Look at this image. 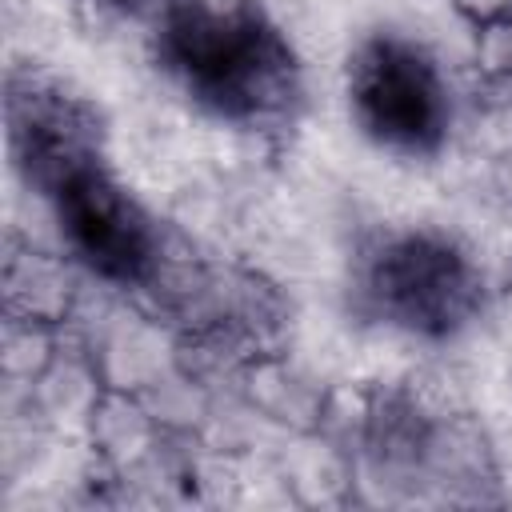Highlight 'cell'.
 <instances>
[{
  "label": "cell",
  "mask_w": 512,
  "mask_h": 512,
  "mask_svg": "<svg viewBox=\"0 0 512 512\" xmlns=\"http://www.w3.org/2000/svg\"><path fill=\"white\" fill-rule=\"evenodd\" d=\"M152 52L196 108L236 128H280L304 96L300 60L260 0H156Z\"/></svg>",
  "instance_id": "obj_1"
},
{
  "label": "cell",
  "mask_w": 512,
  "mask_h": 512,
  "mask_svg": "<svg viewBox=\"0 0 512 512\" xmlns=\"http://www.w3.org/2000/svg\"><path fill=\"white\" fill-rule=\"evenodd\" d=\"M484 268L472 248L436 224H392L352 256L356 308L412 340H452L484 312Z\"/></svg>",
  "instance_id": "obj_2"
},
{
  "label": "cell",
  "mask_w": 512,
  "mask_h": 512,
  "mask_svg": "<svg viewBox=\"0 0 512 512\" xmlns=\"http://www.w3.org/2000/svg\"><path fill=\"white\" fill-rule=\"evenodd\" d=\"M348 116L376 148L428 160L448 144L452 92L440 60L408 32L376 28L360 36L344 64Z\"/></svg>",
  "instance_id": "obj_3"
},
{
  "label": "cell",
  "mask_w": 512,
  "mask_h": 512,
  "mask_svg": "<svg viewBox=\"0 0 512 512\" xmlns=\"http://www.w3.org/2000/svg\"><path fill=\"white\" fill-rule=\"evenodd\" d=\"M8 156L16 176L52 200L72 176L108 164V132L100 108L68 80L20 64L8 72Z\"/></svg>",
  "instance_id": "obj_4"
},
{
  "label": "cell",
  "mask_w": 512,
  "mask_h": 512,
  "mask_svg": "<svg viewBox=\"0 0 512 512\" xmlns=\"http://www.w3.org/2000/svg\"><path fill=\"white\" fill-rule=\"evenodd\" d=\"M48 208L60 228L64 252L88 276L112 288L140 292L168 256V240L156 216L132 196V188L108 164L72 176L48 200Z\"/></svg>",
  "instance_id": "obj_5"
},
{
  "label": "cell",
  "mask_w": 512,
  "mask_h": 512,
  "mask_svg": "<svg viewBox=\"0 0 512 512\" xmlns=\"http://www.w3.org/2000/svg\"><path fill=\"white\" fill-rule=\"evenodd\" d=\"M68 252H48L32 240L8 236L4 264H0V296L4 320L36 324V328H64L80 300V276Z\"/></svg>",
  "instance_id": "obj_6"
},
{
  "label": "cell",
  "mask_w": 512,
  "mask_h": 512,
  "mask_svg": "<svg viewBox=\"0 0 512 512\" xmlns=\"http://www.w3.org/2000/svg\"><path fill=\"white\" fill-rule=\"evenodd\" d=\"M240 388V396L264 412V420L284 424L300 436H316L328 412V392L320 384H312L304 372H296L284 356V348L272 352H256L232 380Z\"/></svg>",
  "instance_id": "obj_7"
},
{
  "label": "cell",
  "mask_w": 512,
  "mask_h": 512,
  "mask_svg": "<svg viewBox=\"0 0 512 512\" xmlns=\"http://www.w3.org/2000/svg\"><path fill=\"white\" fill-rule=\"evenodd\" d=\"M472 60L480 80H512V8L472 28Z\"/></svg>",
  "instance_id": "obj_8"
},
{
  "label": "cell",
  "mask_w": 512,
  "mask_h": 512,
  "mask_svg": "<svg viewBox=\"0 0 512 512\" xmlns=\"http://www.w3.org/2000/svg\"><path fill=\"white\" fill-rule=\"evenodd\" d=\"M484 192H488V204L496 208V216L512 224V140L500 144V148L488 156Z\"/></svg>",
  "instance_id": "obj_9"
},
{
  "label": "cell",
  "mask_w": 512,
  "mask_h": 512,
  "mask_svg": "<svg viewBox=\"0 0 512 512\" xmlns=\"http://www.w3.org/2000/svg\"><path fill=\"white\" fill-rule=\"evenodd\" d=\"M448 4L468 20V28H476V24H484V20H492V16L512 8V0H448Z\"/></svg>",
  "instance_id": "obj_10"
},
{
  "label": "cell",
  "mask_w": 512,
  "mask_h": 512,
  "mask_svg": "<svg viewBox=\"0 0 512 512\" xmlns=\"http://www.w3.org/2000/svg\"><path fill=\"white\" fill-rule=\"evenodd\" d=\"M84 4H92L100 12H136L144 0H84Z\"/></svg>",
  "instance_id": "obj_11"
}]
</instances>
